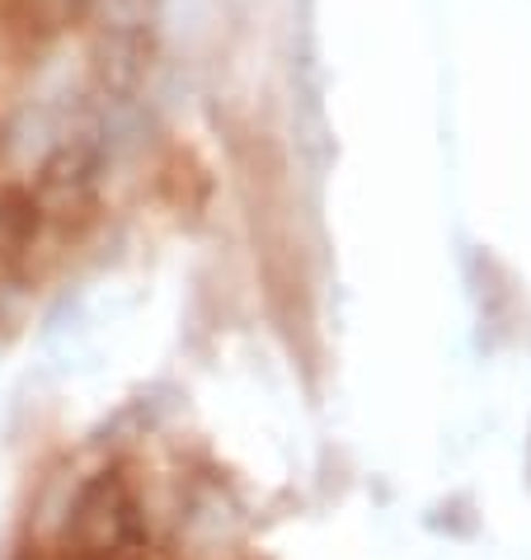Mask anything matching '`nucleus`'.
Returning <instances> with one entry per match:
<instances>
[{"label":"nucleus","instance_id":"f03ea898","mask_svg":"<svg viewBox=\"0 0 531 560\" xmlns=\"http://www.w3.org/2000/svg\"><path fill=\"white\" fill-rule=\"evenodd\" d=\"M10 560H255L222 490L155 447L95 453L61 476Z\"/></svg>","mask_w":531,"mask_h":560},{"label":"nucleus","instance_id":"f257e3e1","mask_svg":"<svg viewBox=\"0 0 531 560\" xmlns=\"http://www.w3.org/2000/svg\"><path fill=\"white\" fill-rule=\"evenodd\" d=\"M146 24V0H0V330L108 222Z\"/></svg>","mask_w":531,"mask_h":560}]
</instances>
